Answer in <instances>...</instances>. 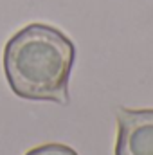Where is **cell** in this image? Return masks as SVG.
Masks as SVG:
<instances>
[{
	"label": "cell",
	"instance_id": "obj_2",
	"mask_svg": "<svg viewBox=\"0 0 153 155\" xmlns=\"http://www.w3.org/2000/svg\"><path fill=\"white\" fill-rule=\"evenodd\" d=\"M115 155H153V108H117Z\"/></svg>",
	"mask_w": 153,
	"mask_h": 155
},
{
	"label": "cell",
	"instance_id": "obj_3",
	"mask_svg": "<svg viewBox=\"0 0 153 155\" xmlns=\"http://www.w3.org/2000/svg\"><path fill=\"white\" fill-rule=\"evenodd\" d=\"M25 155H79L76 150H72L67 144H60V143H49V144H41L33 150H29Z\"/></svg>",
	"mask_w": 153,
	"mask_h": 155
},
{
	"label": "cell",
	"instance_id": "obj_1",
	"mask_svg": "<svg viewBox=\"0 0 153 155\" xmlns=\"http://www.w3.org/2000/svg\"><path fill=\"white\" fill-rule=\"evenodd\" d=\"M76 60L72 40L47 24H29L7 40L4 74L24 99L69 103V79Z\"/></svg>",
	"mask_w": 153,
	"mask_h": 155
}]
</instances>
